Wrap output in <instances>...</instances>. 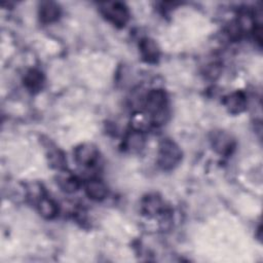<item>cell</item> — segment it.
Masks as SVG:
<instances>
[{"instance_id":"obj_1","label":"cell","mask_w":263,"mask_h":263,"mask_svg":"<svg viewBox=\"0 0 263 263\" xmlns=\"http://www.w3.org/2000/svg\"><path fill=\"white\" fill-rule=\"evenodd\" d=\"M145 107L153 123H162L166 115L167 97L162 89H151L145 98Z\"/></svg>"},{"instance_id":"obj_2","label":"cell","mask_w":263,"mask_h":263,"mask_svg":"<svg viewBox=\"0 0 263 263\" xmlns=\"http://www.w3.org/2000/svg\"><path fill=\"white\" fill-rule=\"evenodd\" d=\"M182 159V151L179 146L172 140L161 141L157 151V163L165 171L175 168Z\"/></svg>"},{"instance_id":"obj_3","label":"cell","mask_w":263,"mask_h":263,"mask_svg":"<svg viewBox=\"0 0 263 263\" xmlns=\"http://www.w3.org/2000/svg\"><path fill=\"white\" fill-rule=\"evenodd\" d=\"M101 10L104 16L117 27H124L129 18L127 7L119 2L105 3Z\"/></svg>"},{"instance_id":"obj_4","label":"cell","mask_w":263,"mask_h":263,"mask_svg":"<svg viewBox=\"0 0 263 263\" xmlns=\"http://www.w3.org/2000/svg\"><path fill=\"white\" fill-rule=\"evenodd\" d=\"M74 158L79 165L91 166L99 158V150L93 144L83 143L75 148Z\"/></svg>"},{"instance_id":"obj_5","label":"cell","mask_w":263,"mask_h":263,"mask_svg":"<svg viewBox=\"0 0 263 263\" xmlns=\"http://www.w3.org/2000/svg\"><path fill=\"white\" fill-rule=\"evenodd\" d=\"M211 142L214 150L221 155H229L235 147L233 138L224 130H216L212 133Z\"/></svg>"},{"instance_id":"obj_6","label":"cell","mask_w":263,"mask_h":263,"mask_svg":"<svg viewBox=\"0 0 263 263\" xmlns=\"http://www.w3.org/2000/svg\"><path fill=\"white\" fill-rule=\"evenodd\" d=\"M223 104L229 113L238 114L246 109L247 99L242 91H234L224 98Z\"/></svg>"},{"instance_id":"obj_7","label":"cell","mask_w":263,"mask_h":263,"mask_svg":"<svg viewBox=\"0 0 263 263\" xmlns=\"http://www.w3.org/2000/svg\"><path fill=\"white\" fill-rule=\"evenodd\" d=\"M139 48L143 60L147 63H156L159 59V47L151 38H143L139 43Z\"/></svg>"},{"instance_id":"obj_8","label":"cell","mask_w":263,"mask_h":263,"mask_svg":"<svg viewBox=\"0 0 263 263\" xmlns=\"http://www.w3.org/2000/svg\"><path fill=\"white\" fill-rule=\"evenodd\" d=\"M61 15L60 6L51 1L42 2L39 7V17L42 23L50 24L59 20Z\"/></svg>"},{"instance_id":"obj_9","label":"cell","mask_w":263,"mask_h":263,"mask_svg":"<svg viewBox=\"0 0 263 263\" xmlns=\"http://www.w3.org/2000/svg\"><path fill=\"white\" fill-rule=\"evenodd\" d=\"M85 193L86 195L92 199V200H102L107 196L108 190L106 185L98 179H92L89 180L86 184H85Z\"/></svg>"},{"instance_id":"obj_10","label":"cell","mask_w":263,"mask_h":263,"mask_svg":"<svg viewBox=\"0 0 263 263\" xmlns=\"http://www.w3.org/2000/svg\"><path fill=\"white\" fill-rule=\"evenodd\" d=\"M43 82H44V77L42 72L36 69L29 70L24 77V84L31 91L39 90L42 87Z\"/></svg>"},{"instance_id":"obj_11","label":"cell","mask_w":263,"mask_h":263,"mask_svg":"<svg viewBox=\"0 0 263 263\" xmlns=\"http://www.w3.org/2000/svg\"><path fill=\"white\" fill-rule=\"evenodd\" d=\"M38 211L43 218L50 220L58 215L59 208L51 198L41 197L38 201Z\"/></svg>"},{"instance_id":"obj_12","label":"cell","mask_w":263,"mask_h":263,"mask_svg":"<svg viewBox=\"0 0 263 263\" xmlns=\"http://www.w3.org/2000/svg\"><path fill=\"white\" fill-rule=\"evenodd\" d=\"M143 211L148 215H157L162 211V201L157 195H148L142 202Z\"/></svg>"},{"instance_id":"obj_13","label":"cell","mask_w":263,"mask_h":263,"mask_svg":"<svg viewBox=\"0 0 263 263\" xmlns=\"http://www.w3.org/2000/svg\"><path fill=\"white\" fill-rule=\"evenodd\" d=\"M59 185L65 192L71 193L75 192L79 188L80 184L77 177L70 174H66L59 178Z\"/></svg>"},{"instance_id":"obj_14","label":"cell","mask_w":263,"mask_h":263,"mask_svg":"<svg viewBox=\"0 0 263 263\" xmlns=\"http://www.w3.org/2000/svg\"><path fill=\"white\" fill-rule=\"evenodd\" d=\"M125 145H126V148L132 151L141 150L142 147L144 146V137L142 133L134 129V132L126 137Z\"/></svg>"},{"instance_id":"obj_15","label":"cell","mask_w":263,"mask_h":263,"mask_svg":"<svg viewBox=\"0 0 263 263\" xmlns=\"http://www.w3.org/2000/svg\"><path fill=\"white\" fill-rule=\"evenodd\" d=\"M48 160L50 162V165L55 167V168L62 170V168L65 167L66 159H65L64 153L59 149H55V150H52V151L49 152Z\"/></svg>"},{"instance_id":"obj_16","label":"cell","mask_w":263,"mask_h":263,"mask_svg":"<svg viewBox=\"0 0 263 263\" xmlns=\"http://www.w3.org/2000/svg\"><path fill=\"white\" fill-rule=\"evenodd\" d=\"M149 122H150L149 117L144 113H137L134 115L132 119V124L134 129L141 133L148 127Z\"/></svg>"},{"instance_id":"obj_17","label":"cell","mask_w":263,"mask_h":263,"mask_svg":"<svg viewBox=\"0 0 263 263\" xmlns=\"http://www.w3.org/2000/svg\"><path fill=\"white\" fill-rule=\"evenodd\" d=\"M227 33L231 39L235 40V39L239 38V36L241 34V28H240L239 23H236V22L231 23L227 29Z\"/></svg>"},{"instance_id":"obj_18","label":"cell","mask_w":263,"mask_h":263,"mask_svg":"<svg viewBox=\"0 0 263 263\" xmlns=\"http://www.w3.org/2000/svg\"><path fill=\"white\" fill-rule=\"evenodd\" d=\"M206 75L209 76V77H211V78H216L219 74H220V72H221V66L219 65V64H216V63H214V64H211V65H209V67L206 68Z\"/></svg>"}]
</instances>
